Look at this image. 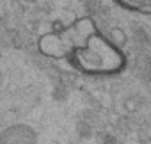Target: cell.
Wrapping results in <instances>:
<instances>
[{
    "mask_svg": "<svg viewBox=\"0 0 151 144\" xmlns=\"http://www.w3.org/2000/svg\"><path fill=\"white\" fill-rule=\"evenodd\" d=\"M39 48L50 57H69V60L87 73H114L124 64L117 46L101 37L89 18L41 37Z\"/></svg>",
    "mask_w": 151,
    "mask_h": 144,
    "instance_id": "1",
    "label": "cell"
},
{
    "mask_svg": "<svg viewBox=\"0 0 151 144\" xmlns=\"http://www.w3.org/2000/svg\"><path fill=\"white\" fill-rule=\"evenodd\" d=\"M116 2L124 9H135L151 14V0H116Z\"/></svg>",
    "mask_w": 151,
    "mask_h": 144,
    "instance_id": "2",
    "label": "cell"
}]
</instances>
